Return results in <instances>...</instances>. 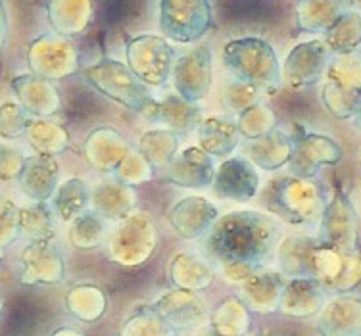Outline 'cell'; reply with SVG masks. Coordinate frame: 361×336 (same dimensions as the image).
I'll return each instance as SVG.
<instances>
[{"label":"cell","instance_id":"28","mask_svg":"<svg viewBox=\"0 0 361 336\" xmlns=\"http://www.w3.org/2000/svg\"><path fill=\"white\" fill-rule=\"evenodd\" d=\"M16 232H20L18 227V208L14 202L0 197V246L14 240Z\"/></svg>","mask_w":361,"mask_h":336},{"label":"cell","instance_id":"7","mask_svg":"<svg viewBox=\"0 0 361 336\" xmlns=\"http://www.w3.org/2000/svg\"><path fill=\"white\" fill-rule=\"evenodd\" d=\"M173 85L180 99L190 104L200 102L212 89V52L208 46H196L173 63Z\"/></svg>","mask_w":361,"mask_h":336},{"label":"cell","instance_id":"18","mask_svg":"<svg viewBox=\"0 0 361 336\" xmlns=\"http://www.w3.org/2000/svg\"><path fill=\"white\" fill-rule=\"evenodd\" d=\"M89 204L90 189L81 179H68V181L60 182L50 198V208L54 211L56 218L62 219L63 223L73 221L81 213H85Z\"/></svg>","mask_w":361,"mask_h":336},{"label":"cell","instance_id":"12","mask_svg":"<svg viewBox=\"0 0 361 336\" xmlns=\"http://www.w3.org/2000/svg\"><path fill=\"white\" fill-rule=\"evenodd\" d=\"M217 219V210L204 198H185L177 202L169 221L183 238H198L202 232H209Z\"/></svg>","mask_w":361,"mask_h":336},{"label":"cell","instance_id":"13","mask_svg":"<svg viewBox=\"0 0 361 336\" xmlns=\"http://www.w3.org/2000/svg\"><path fill=\"white\" fill-rule=\"evenodd\" d=\"M21 108L35 116H52L60 110V94L49 79L21 75L12 83Z\"/></svg>","mask_w":361,"mask_h":336},{"label":"cell","instance_id":"1","mask_svg":"<svg viewBox=\"0 0 361 336\" xmlns=\"http://www.w3.org/2000/svg\"><path fill=\"white\" fill-rule=\"evenodd\" d=\"M279 229L273 218L259 211H231L209 229V258L223 267H252L267 259L277 240Z\"/></svg>","mask_w":361,"mask_h":336},{"label":"cell","instance_id":"8","mask_svg":"<svg viewBox=\"0 0 361 336\" xmlns=\"http://www.w3.org/2000/svg\"><path fill=\"white\" fill-rule=\"evenodd\" d=\"M212 189L217 197L233 202H246L256 197L259 190V173L248 158L236 156L219 166L214 175Z\"/></svg>","mask_w":361,"mask_h":336},{"label":"cell","instance_id":"16","mask_svg":"<svg viewBox=\"0 0 361 336\" xmlns=\"http://www.w3.org/2000/svg\"><path fill=\"white\" fill-rule=\"evenodd\" d=\"M246 152H248V160L257 169L273 171V169L283 168L286 161H290L292 142L283 131H279L275 127L264 137L252 140Z\"/></svg>","mask_w":361,"mask_h":336},{"label":"cell","instance_id":"2","mask_svg":"<svg viewBox=\"0 0 361 336\" xmlns=\"http://www.w3.org/2000/svg\"><path fill=\"white\" fill-rule=\"evenodd\" d=\"M223 66L236 81L259 89H275L281 66L269 42L259 37L233 39L223 46Z\"/></svg>","mask_w":361,"mask_h":336},{"label":"cell","instance_id":"10","mask_svg":"<svg viewBox=\"0 0 361 336\" xmlns=\"http://www.w3.org/2000/svg\"><path fill=\"white\" fill-rule=\"evenodd\" d=\"M214 163L202 148H187L173 161L167 181L185 189H206L214 182Z\"/></svg>","mask_w":361,"mask_h":336},{"label":"cell","instance_id":"5","mask_svg":"<svg viewBox=\"0 0 361 336\" xmlns=\"http://www.w3.org/2000/svg\"><path fill=\"white\" fill-rule=\"evenodd\" d=\"M126 58L129 70L146 85L161 87L173 70V49L166 37L139 35L127 42Z\"/></svg>","mask_w":361,"mask_h":336},{"label":"cell","instance_id":"24","mask_svg":"<svg viewBox=\"0 0 361 336\" xmlns=\"http://www.w3.org/2000/svg\"><path fill=\"white\" fill-rule=\"evenodd\" d=\"M27 112L20 104L6 102L0 106V139H18L21 135L27 133L29 127Z\"/></svg>","mask_w":361,"mask_h":336},{"label":"cell","instance_id":"22","mask_svg":"<svg viewBox=\"0 0 361 336\" xmlns=\"http://www.w3.org/2000/svg\"><path fill=\"white\" fill-rule=\"evenodd\" d=\"M106 237V225L104 219L97 216L94 211H85L79 218L73 219V225L70 229L71 242L81 248H92L104 242Z\"/></svg>","mask_w":361,"mask_h":336},{"label":"cell","instance_id":"29","mask_svg":"<svg viewBox=\"0 0 361 336\" xmlns=\"http://www.w3.org/2000/svg\"><path fill=\"white\" fill-rule=\"evenodd\" d=\"M8 39V14L6 8H4V2L0 0V52L4 49Z\"/></svg>","mask_w":361,"mask_h":336},{"label":"cell","instance_id":"19","mask_svg":"<svg viewBox=\"0 0 361 336\" xmlns=\"http://www.w3.org/2000/svg\"><path fill=\"white\" fill-rule=\"evenodd\" d=\"M54 211L44 202H31L18 208L20 232L31 242H50L54 238Z\"/></svg>","mask_w":361,"mask_h":336},{"label":"cell","instance_id":"17","mask_svg":"<svg viewBox=\"0 0 361 336\" xmlns=\"http://www.w3.org/2000/svg\"><path fill=\"white\" fill-rule=\"evenodd\" d=\"M198 140L206 154L219 158L235 150L240 140V131L235 123H231L227 119L209 118L198 125Z\"/></svg>","mask_w":361,"mask_h":336},{"label":"cell","instance_id":"9","mask_svg":"<svg viewBox=\"0 0 361 336\" xmlns=\"http://www.w3.org/2000/svg\"><path fill=\"white\" fill-rule=\"evenodd\" d=\"M58 179H60V163L54 156L39 154L27 156L23 169H21L20 181L21 192L31 202H47L52 198L54 190L58 189Z\"/></svg>","mask_w":361,"mask_h":336},{"label":"cell","instance_id":"20","mask_svg":"<svg viewBox=\"0 0 361 336\" xmlns=\"http://www.w3.org/2000/svg\"><path fill=\"white\" fill-rule=\"evenodd\" d=\"M90 202L94 204L97 216L110 221H119L131 210L135 197L121 185H100L97 190H90Z\"/></svg>","mask_w":361,"mask_h":336},{"label":"cell","instance_id":"3","mask_svg":"<svg viewBox=\"0 0 361 336\" xmlns=\"http://www.w3.org/2000/svg\"><path fill=\"white\" fill-rule=\"evenodd\" d=\"M83 75L90 87L127 110L145 113L146 118L152 112L156 99L150 94L148 87L129 70L127 63L104 58L85 68Z\"/></svg>","mask_w":361,"mask_h":336},{"label":"cell","instance_id":"4","mask_svg":"<svg viewBox=\"0 0 361 336\" xmlns=\"http://www.w3.org/2000/svg\"><path fill=\"white\" fill-rule=\"evenodd\" d=\"M209 0H161L160 29L166 39L179 44L200 41L212 27Z\"/></svg>","mask_w":361,"mask_h":336},{"label":"cell","instance_id":"21","mask_svg":"<svg viewBox=\"0 0 361 336\" xmlns=\"http://www.w3.org/2000/svg\"><path fill=\"white\" fill-rule=\"evenodd\" d=\"M177 150V135L169 129H154L142 135L140 154L148 163L164 166L169 163Z\"/></svg>","mask_w":361,"mask_h":336},{"label":"cell","instance_id":"23","mask_svg":"<svg viewBox=\"0 0 361 336\" xmlns=\"http://www.w3.org/2000/svg\"><path fill=\"white\" fill-rule=\"evenodd\" d=\"M236 127L246 139H259V137H264L275 129V116L269 108L254 104L240 113V121Z\"/></svg>","mask_w":361,"mask_h":336},{"label":"cell","instance_id":"14","mask_svg":"<svg viewBox=\"0 0 361 336\" xmlns=\"http://www.w3.org/2000/svg\"><path fill=\"white\" fill-rule=\"evenodd\" d=\"M47 12L58 35L73 37L83 33L92 15L90 0H49Z\"/></svg>","mask_w":361,"mask_h":336},{"label":"cell","instance_id":"27","mask_svg":"<svg viewBox=\"0 0 361 336\" xmlns=\"http://www.w3.org/2000/svg\"><path fill=\"white\" fill-rule=\"evenodd\" d=\"M361 35V21L354 15H348L346 20L341 21L336 27L333 29V35H331V42H333V49H344L348 44H355L360 41Z\"/></svg>","mask_w":361,"mask_h":336},{"label":"cell","instance_id":"26","mask_svg":"<svg viewBox=\"0 0 361 336\" xmlns=\"http://www.w3.org/2000/svg\"><path fill=\"white\" fill-rule=\"evenodd\" d=\"M25 158L27 156L21 154L20 148L0 144V179L2 181L18 179L25 163Z\"/></svg>","mask_w":361,"mask_h":336},{"label":"cell","instance_id":"6","mask_svg":"<svg viewBox=\"0 0 361 336\" xmlns=\"http://www.w3.org/2000/svg\"><path fill=\"white\" fill-rule=\"evenodd\" d=\"M29 66L42 79H63L77 71L79 54L68 37L50 33L33 41L29 49Z\"/></svg>","mask_w":361,"mask_h":336},{"label":"cell","instance_id":"11","mask_svg":"<svg viewBox=\"0 0 361 336\" xmlns=\"http://www.w3.org/2000/svg\"><path fill=\"white\" fill-rule=\"evenodd\" d=\"M325 66V46L317 41L302 42L286 56L285 79L292 89H304L317 81Z\"/></svg>","mask_w":361,"mask_h":336},{"label":"cell","instance_id":"15","mask_svg":"<svg viewBox=\"0 0 361 336\" xmlns=\"http://www.w3.org/2000/svg\"><path fill=\"white\" fill-rule=\"evenodd\" d=\"M148 118L154 123L166 125L173 133L192 131L200 125V110L195 104L180 99L179 94H167L166 99L156 100Z\"/></svg>","mask_w":361,"mask_h":336},{"label":"cell","instance_id":"25","mask_svg":"<svg viewBox=\"0 0 361 336\" xmlns=\"http://www.w3.org/2000/svg\"><path fill=\"white\" fill-rule=\"evenodd\" d=\"M223 104L227 106L229 110L243 113L244 110H248L250 106L257 104V89L252 85L240 83L235 81L231 83L225 91H223Z\"/></svg>","mask_w":361,"mask_h":336}]
</instances>
